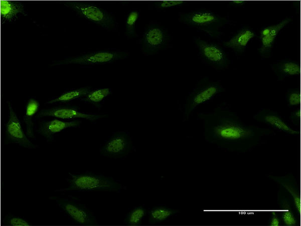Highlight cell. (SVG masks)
I'll return each instance as SVG.
<instances>
[{"label": "cell", "mask_w": 301, "mask_h": 226, "mask_svg": "<svg viewBox=\"0 0 301 226\" xmlns=\"http://www.w3.org/2000/svg\"><path fill=\"white\" fill-rule=\"evenodd\" d=\"M197 120L201 121L205 140L224 151L237 154L248 152L275 134L267 127L247 124L224 101L211 110L200 112Z\"/></svg>", "instance_id": "6da1fadb"}, {"label": "cell", "mask_w": 301, "mask_h": 226, "mask_svg": "<svg viewBox=\"0 0 301 226\" xmlns=\"http://www.w3.org/2000/svg\"><path fill=\"white\" fill-rule=\"evenodd\" d=\"M178 20L185 27L194 28L214 40L220 38L226 27L234 24L228 16H223L205 7L180 12Z\"/></svg>", "instance_id": "7a4b0ae2"}, {"label": "cell", "mask_w": 301, "mask_h": 226, "mask_svg": "<svg viewBox=\"0 0 301 226\" xmlns=\"http://www.w3.org/2000/svg\"><path fill=\"white\" fill-rule=\"evenodd\" d=\"M66 182L67 186L56 189L55 192L108 191L119 193L126 186L114 178L89 170L69 172Z\"/></svg>", "instance_id": "3957f363"}, {"label": "cell", "mask_w": 301, "mask_h": 226, "mask_svg": "<svg viewBox=\"0 0 301 226\" xmlns=\"http://www.w3.org/2000/svg\"><path fill=\"white\" fill-rule=\"evenodd\" d=\"M226 91L220 80H213L207 76L199 78L179 104L182 121H188L199 106L212 102Z\"/></svg>", "instance_id": "277c9868"}, {"label": "cell", "mask_w": 301, "mask_h": 226, "mask_svg": "<svg viewBox=\"0 0 301 226\" xmlns=\"http://www.w3.org/2000/svg\"><path fill=\"white\" fill-rule=\"evenodd\" d=\"M59 3L76 16L107 32H117L119 24L112 12L94 2L81 0H62Z\"/></svg>", "instance_id": "5b68a950"}, {"label": "cell", "mask_w": 301, "mask_h": 226, "mask_svg": "<svg viewBox=\"0 0 301 226\" xmlns=\"http://www.w3.org/2000/svg\"><path fill=\"white\" fill-rule=\"evenodd\" d=\"M130 56V52L127 50L116 48H103L75 56H65L62 60L53 61L50 66L57 67L76 64L83 68H90L112 64L128 58Z\"/></svg>", "instance_id": "8992f818"}, {"label": "cell", "mask_w": 301, "mask_h": 226, "mask_svg": "<svg viewBox=\"0 0 301 226\" xmlns=\"http://www.w3.org/2000/svg\"><path fill=\"white\" fill-rule=\"evenodd\" d=\"M173 38L169 30L160 22L150 20L137 40L144 56H154L172 48Z\"/></svg>", "instance_id": "52a82bcc"}, {"label": "cell", "mask_w": 301, "mask_h": 226, "mask_svg": "<svg viewBox=\"0 0 301 226\" xmlns=\"http://www.w3.org/2000/svg\"><path fill=\"white\" fill-rule=\"evenodd\" d=\"M60 212L74 224L79 226H96L98 222L94 213L83 204L80 198L72 194L52 196Z\"/></svg>", "instance_id": "ba28073f"}, {"label": "cell", "mask_w": 301, "mask_h": 226, "mask_svg": "<svg viewBox=\"0 0 301 226\" xmlns=\"http://www.w3.org/2000/svg\"><path fill=\"white\" fill-rule=\"evenodd\" d=\"M192 42L198 58L204 65L218 72L229 68L231 60L221 45L199 36H193Z\"/></svg>", "instance_id": "9c48e42d"}, {"label": "cell", "mask_w": 301, "mask_h": 226, "mask_svg": "<svg viewBox=\"0 0 301 226\" xmlns=\"http://www.w3.org/2000/svg\"><path fill=\"white\" fill-rule=\"evenodd\" d=\"M134 150L132 136L126 130L113 132L99 148L101 156L111 159L123 160Z\"/></svg>", "instance_id": "30bf717a"}, {"label": "cell", "mask_w": 301, "mask_h": 226, "mask_svg": "<svg viewBox=\"0 0 301 226\" xmlns=\"http://www.w3.org/2000/svg\"><path fill=\"white\" fill-rule=\"evenodd\" d=\"M7 104L8 107V119L4 125V132L7 141L21 148L36 150L39 146L33 144L27 136L11 101L7 100Z\"/></svg>", "instance_id": "8fae6325"}, {"label": "cell", "mask_w": 301, "mask_h": 226, "mask_svg": "<svg viewBox=\"0 0 301 226\" xmlns=\"http://www.w3.org/2000/svg\"><path fill=\"white\" fill-rule=\"evenodd\" d=\"M107 116L105 113H94L82 111L73 106H57L42 109L38 118L51 117L65 120H84L95 124L98 120Z\"/></svg>", "instance_id": "7c38bea8"}, {"label": "cell", "mask_w": 301, "mask_h": 226, "mask_svg": "<svg viewBox=\"0 0 301 226\" xmlns=\"http://www.w3.org/2000/svg\"><path fill=\"white\" fill-rule=\"evenodd\" d=\"M253 118L258 123L266 125L268 128L286 135L297 136L299 131L291 126L277 110L269 108H260Z\"/></svg>", "instance_id": "4fadbf2b"}, {"label": "cell", "mask_w": 301, "mask_h": 226, "mask_svg": "<svg viewBox=\"0 0 301 226\" xmlns=\"http://www.w3.org/2000/svg\"><path fill=\"white\" fill-rule=\"evenodd\" d=\"M82 123L81 120H69L56 118L42 120L39 125H37L36 133L42 136L48 144H51L61 132L68 128H79Z\"/></svg>", "instance_id": "5bb4252c"}, {"label": "cell", "mask_w": 301, "mask_h": 226, "mask_svg": "<svg viewBox=\"0 0 301 226\" xmlns=\"http://www.w3.org/2000/svg\"><path fill=\"white\" fill-rule=\"evenodd\" d=\"M292 20V16H286L279 22L270 25L269 34L260 38V46L258 52L261 60L270 58L272 54V50L275 40L281 31Z\"/></svg>", "instance_id": "9a60e30c"}, {"label": "cell", "mask_w": 301, "mask_h": 226, "mask_svg": "<svg viewBox=\"0 0 301 226\" xmlns=\"http://www.w3.org/2000/svg\"><path fill=\"white\" fill-rule=\"evenodd\" d=\"M256 36V32L250 26H243L228 40L223 41L222 44L235 53L242 54L246 51Z\"/></svg>", "instance_id": "2e32d148"}, {"label": "cell", "mask_w": 301, "mask_h": 226, "mask_svg": "<svg viewBox=\"0 0 301 226\" xmlns=\"http://www.w3.org/2000/svg\"><path fill=\"white\" fill-rule=\"evenodd\" d=\"M270 68L277 77L278 82L298 76L300 74L299 62L289 57L285 56L270 64Z\"/></svg>", "instance_id": "e0dca14e"}, {"label": "cell", "mask_w": 301, "mask_h": 226, "mask_svg": "<svg viewBox=\"0 0 301 226\" xmlns=\"http://www.w3.org/2000/svg\"><path fill=\"white\" fill-rule=\"evenodd\" d=\"M28 14L24 4L21 1H1V20L3 24L13 23Z\"/></svg>", "instance_id": "ac0fdd59"}, {"label": "cell", "mask_w": 301, "mask_h": 226, "mask_svg": "<svg viewBox=\"0 0 301 226\" xmlns=\"http://www.w3.org/2000/svg\"><path fill=\"white\" fill-rule=\"evenodd\" d=\"M40 104L34 97H30L25 105L23 122L25 125V131L27 136L32 140H36V120L38 118Z\"/></svg>", "instance_id": "d6986e66"}, {"label": "cell", "mask_w": 301, "mask_h": 226, "mask_svg": "<svg viewBox=\"0 0 301 226\" xmlns=\"http://www.w3.org/2000/svg\"><path fill=\"white\" fill-rule=\"evenodd\" d=\"M111 88H91L80 100L100 110L105 101L112 95Z\"/></svg>", "instance_id": "ffe728a7"}, {"label": "cell", "mask_w": 301, "mask_h": 226, "mask_svg": "<svg viewBox=\"0 0 301 226\" xmlns=\"http://www.w3.org/2000/svg\"><path fill=\"white\" fill-rule=\"evenodd\" d=\"M90 88V86H85L66 90L59 95L48 100L45 104H64L80 100Z\"/></svg>", "instance_id": "44dd1931"}, {"label": "cell", "mask_w": 301, "mask_h": 226, "mask_svg": "<svg viewBox=\"0 0 301 226\" xmlns=\"http://www.w3.org/2000/svg\"><path fill=\"white\" fill-rule=\"evenodd\" d=\"M179 210L165 206H158L148 212V224L150 225L161 224L179 214Z\"/></svg>", "instance_id": "7402d4cb"}, {"label": "cell", "mask_w": 301, "mask_h": 226, "mask_svg": "<svg viewBox=\"0 0 301 226\" xmlns=\"http://www.w3.org/2000/svg\"><path fill=\"white\" fill-rule=\"evenodd\" d=\"M140 18L139 8H134L126 13L124 22V36L127 40H132L138 37L137 26Z\"/></svg>", "instance_id": "603a6c76"}, {"label": "cell", "mask_w": 301, "mask_h": 226, "mask_svg": "<svg viewBox=\"0 0 301 226\" xmlns=\"http://www.w3.org/2000/svg\"><path fill=\"white\" fill-rule=\"evenodd\" d=\"M147 212L146 209L143 206H136L127 214L123 224L126 226H139Z\"/></svg>", "instance_id": "cb8c5ba5"}, {"label": "cell", "mask_w": 301, "mask_h": 226, "mask_svg": "<svg viewBox=\"0 0 301 226\" xmlns=\"http://www.w3.org/2000/svg\"><path fill=\"white\" fill-rule=\"evenodd\" d=\"M188 2L185 0H155L149 2L148 8L158 12H164L169 9L181 8Z\"/></svg>", "instance_id": "d4e9b609"}, {"label": "cell", "mask_w": 301, "mask_h": 226, "mask_svg": "<svg viewBox=\"0 0 301 226\" xmlns=\"http://www.w3.org/2000/svg\"><path fill=\"white\" fill-rule=\"evenodd\" d=\"M285 103L287 107L294 108L300 105V90L299 88H288L285 95Z\"/></svg>", "instance_id": "484cf974"}, {"label": "cell", "mask_w": 301, "mask_h": 226, "mask_svg": "<svg viewBox=\"0 0 301 226\" xmlns=\"http://www.w3.org/2000/svg\"><path fill=\"white\" fill-rule=\"evenodd\" d=\"M2 226H29L32 224L24 217L8 213L2 218Z\"/></svg>", "instance_id": "4316f807"}, {"label": "cell", "mask_w": 301, "mask_h": 226, "mask_svg": "<svg viewBox=\"0 0 301 226\" xmlns=\"http://www.w3.org/2000/svg\"><path fill=\"white\" fill-rule=\"evenodd\" d=\"M277 181L291 194L293 198L294 205L299 212L300 209V202L299 192L294 184L291 181L284 178H279Z\"/></svg>", "instance_id": "83f0119b"}, {"label": "cell", "mask_w": 301, "mask_h": 226, "mask_svg": "<svg viewBox=\"0 0 301 226\" xmlns=\"http://www.w3.org/2000/svg\"><path fill=\"white\" fill-rule=\"evenodd\" d=\"M281 208V218L284 224L287 226L295 225L296 222V219L286 200H283Z\"/></svg>", "instance_id": "f1b7e54d"}, {"label": "cell", "mask_w": 301, "mask_h": 226, "mask_svg": "<svg viewBox=\"0 0 301 226\" xmlns=\"http://www.w3.org/2000/svg\"><path fill=\"white\" fill-rule=\"evenodd\" d=\"M289 120L291 123L295 126H298L300 120V106L293 108L290 113Z\"/></svg>", "instance_id": "f546056e"}, {"label": "cell", "mask_w": 301, "mask_h": 226, "mask_svg": "<svg viewBox=\"0 0 301 226\" xmlns=\"http://www.w3.org/2000/svg\"><path fill=\"white\" fill-rule=\"evenodd\" d=\"M279 224V220L278 217L274 214L272 217V218L270 221V224L271 226H278Z\"/></svg>", "instance_id": "4dcf8cb0"}, {"label": "cell", "mask_w": 301, "mask_h": 226, "mask_svg": "<svg viewBox=\"0 0 301 226\" xmlns=\"http://www.w3.org/2000/svg\"><path fill=\"white\" fill-rule=\"evenodd\" d=\"M247 2L246 0H231L230 3L233 6H241L245 5Z\"/></svg>", "instance_id": "1f68e13d"}]
</instances>
